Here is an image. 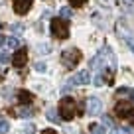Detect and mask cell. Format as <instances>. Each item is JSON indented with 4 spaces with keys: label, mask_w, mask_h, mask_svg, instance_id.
<instances>
[{
    "label": "cell",
    "mask_w": 134,
    "mask_h": 134,
    "mask_svg": "<svg viewBox=\"0 0 134 134\" xmlns=\"http://www.w3.org/2000/svg\"><path fill=\"white\" fill-rule=\"evenodd\" d=\"M79 113H81V109H79L75 99L63 97V99L59 100V116H61V120H73Z\"/></svg>",
    "instance_id": "1"
},
{
    "label": "cell",
    "mask_w": 134,
    "mask_h": 134,
    "mask_svg": "<svg viewBox=\"0 0 134 134\" xmlns=\"http://www.w3.org/2000/svg\"><path fill=\"white\" fill-rule=\"evenodd\" d=\"M81 51L77 49V47H71V49H65V51H61V63L67 67V69H75L77 65H79V61H81Z\"/></svg>",
    "instance_id": "2"
},
{
    "label": "cell",
    "mask_w": 134,
    "mask_h": 134,
    "mask_svg": "<svg viewBox=\"0 0 134 134\" xmlns=\"http://www.w3.org/2000/svg\"><path fill=\"white\" fill-rule=\"evenodd\" d=\"M51 34L55 40H67L69 38V24L61 18H53L51 20Z\"/></svg>",
    "instance_id": "3"
},
{
    "label": "cell",
    "mask_w": 134,
    "mask_h": 134,
    "mask_svg": "<svg viewBox=\"0 0 134 134\" xmlns=\"http://www.w3.org/2000/svg\"><path fill=\"white\" fill-rule=\"evenodd\" d=\"M12 63H14V67L22 69V67L28 63V49H26V47H20V49H16V53L12 55Z\"/></svg>",
    "instance_id": "4"
},
{
    "label": "cell",
    "mask_w": 134,
    "mask_h": 134,
    "mask_svg": "<svg viewBox=\"0 0 134 134\" xmlns=\"http://www.w3.org/2000/svg\"><path fill=\"white\" fill-rule=\"evenodd\" d=\"M12 2H14V12L20 14V16H24V14L30 12L34 0H12Z\"/></svg>",
    "instance_id": "5"
},
{
    "label": "cell",
    "mask_w": 134,
    "mask_h": 134,
    "mask_svg": "<svg viewBox=\"0 0 134 134\" xmlns=\"http://www.w3.org/2000/svg\"><path fill=\"white\" fill-rule=\"evenodd\" d=\"M100 110H103V103H100V99H97V97H89V99H87V113L89 114H100Z\"/></svg>",
    "instance_id": "6"
},
{
    "label": "cell",
    "mask_w": 134,
    "mask_h": 134,
    "mask_svg": "<svg viewBox=\"0 0 134 134\" xmlns=\"http://www.w3.org/2000/svg\"><path fill=\"white\" fill-rule=\"evenodd\" d=\"M89 81H91V73H89V71H79L77 75L71 77L69 83H71V85H87Z\"/></svg>",
    "instance_id": "7"
},
{
    "label": "cell",
    "mask_w": 134,
    "mask_h": 134,
    "mask_svg": "<svg viewBox=\"0 0 134 134\" xmlns=\"http://www.w3.org/2000/svg\"><path fill=\"white\" fill-rule=\"evenodd\" d=\"M130 103H116V107H114V110H116V116H126V114L130 113Z\"/></svg>",
    "instance_id": "8"
},
{
    "label": "cell",
    "mask_w": 134,
    "mask_h": 134,
    "mask_svg": "<svg viewBox=\"0 0 134 134\" xmlns=\"http://www.w3.org/2000/svg\"><path fill=\"white\" fill-rule=\"evenodd\" d=\"M18 99H20L22 105H30L34 97H32V93H28V91H20V93H18Z\"/></svg>",
    "instance_id": "9"
},
{
    "label": "cell",
    "mask_w": 134,
    "mask_h": 134,
    "mask_svg": "<svg viewBox=\"0 0 134 134\" xmlns=\"http://www.w3.org/2000/svg\"><path fill=\"white\" fill-rule=\"evenodd\" d=\"M10 113H12V114H20V116H32L34 110L32 109H12Z\"/></svg>",
    "instance_id": "10"
},
{
    "label": "cell",
    "mask_w": 134,
    "mask_h": 134,
    "mask_svg": "<svg viewBox=\"0 0 134 134\" xmlns=\"http://www.w3.org/2000/svg\"><path fill=\"white\" fill-rule=\"evenodd\" d=\"M89 130H91V134H107L105 128H103L100 124H97V122H93V124L89 126Z\"/></svg>",
    "instance_id": "11"
},
{
    "label": "cell",
    "mask_w": 134,
    "mask_h": 134,
    "mask_svg": "<svg viewBox=\"0 0 134 134\" xmlns=\"http://www.w3.org/2000/svg\"><path fill=\"white\" fill-rule=\"evenodd\" d=\"M6 46L12 47V49H18L20 47V40L18 38H6Z\"/></svg>",
    "instance_id": "12"
},
{
    "label": "cell",
    "mask_w": 134,
    "mask_h": 134,
    "mask_svg": "<svg viewBox=\"0 0 134 134\" xmlns=\"http://www.w3.org/2000/svg\"><path fill=\"white\" fill-rule=\"evenodd\" d=\"M71 14H73V12H71L69 8H67V6L59 10V16H61V20H69V18H71Z\"/></svg>",
    "instance_id": "13"
},
{
    "label": "cell",
    "mask_w": 134,
    "mask_h": 134,
    "mask_svg": "<svg viewBox=\"0 0 134 134\" xmlns=\"http://www.w3.org/2000/svg\"><path fill=\"white\" fill-rule=\"evenodd\" d=\"M122 95H128L134 99V91H130V89H116V97H122Z\"/></svg>",
    "instance_id": "14"
},
{
    "label": "cell",
    "mask_w": 134,
    "mask_h": 134,
    "mask_svg": "<svg viewBox=\"0 0 134 134\" xmlns=\"http://www.w3.org/2000/svg\"><path fill=\"white\" fill-rule=\"evenodd\" d=\"M10 130V124L4 120V118H0V134H6Z\"/></svg>",
    "instance_id": "15"
},
{
    "label": "cell",
    "mask_w": 134,
    "mask_h": 134,
    "mask_svg": "<svg viewBox=\"0 0 134 134\" xmlns=\"http://www.w3.org/2000/svg\"><path fill=\"white\" fill-rule=\"evenodd\" d=\"M47 120H51V122H61V118H57V116H55V113H53V110H47Z\"/></svg>",
    "instance_id": "16"
},
{
    "label": "cell",
    "mask_w": 134,
    "mask_h": 134,
    "mask_svg": "<svg viewBox=\"0 0 134 134\" xmlns=\"http://www.w3.org/2000/svg\"><path fill=\"white\" fill-rule=\"evenodd\" d=\"M124 40H126V43H128V47L134 51V36H128V34H126V36H124Z\"/></svg>",
    "instance_id": "17"
},
{
    "label": "cell",
    "mask_w": 134,
    "mask_h": 134,
    "mask_svg": "<svg viewBox=\"0 0 134 134\" xmlns=\"http://www.w3.org/2000/svg\"><path fill=\"white\" fill-rule=\"evenodd\" d=\"M87 0H69V4L73 6V8H79V6H83Z\"/></svg>",
    "instance_id": "18"
},
{
    "label": "cell",
    "mask_w": 134,
    "mask_h": 134,
    "mask_svg": "<svg viewBox=\"0 0 134 134\" xmlns=\"http://www.w3.org/2000/svg\"><path fill=\"white\" fill-rule=\"evenodd\" d=\"M12 32L14 34H22V32H24V26H22V24H14L12 26Z\"/></svg>",
    "instance_id": "19"
},
{
    "label": "cell",
    "mask_w": 134,
    "mask_h": 134,
    "mask_svg": "<svg viewBox=\"0 0 134 134\" xmlns=\"http://www.w3.org/2000/svg\"><path fill=\"white\" fill-rule=\"evenodd\" d=\"M10 61V55L6 53V51H2V53H0V63H8Z\"/></svg>",
    "instance_id": "20"
},
{
    "label": "cell",
    "mask_w": 134,
    "mask_h": 134,
    "mask_svg": "<svg viewBox=\"0 0 134 134\" xmlns=\"http://www.w3.org/2000/svg\"><path fill=\"white\" fill-rule=\"evenodd\" d=\"M103 122H105L107 126H114V122H113V118H110V116H103Z\"/></svg>",
    "instance_id": "21"
},
{
    "label": "cell",
    "mask_w": 134,
    "mask_h": 134,
    "mask_svg": "<svg viewBox=\"0 0 134 134\" xmlns=\"http://www.w3.org/2000/svg\"><path fill=\"white\" fill-rule=\"evenodd\" d=\"M126 118H128V120H130V124L134 126V109H130V113L126 114Z\"/></svg>",
    "instance_id": "22"
},
{
    "label": "cell",
    "mask_w": 134,
    "mask_h": 134,
    "mask_svg": "<svg viewBox=\"0 0 134 134\" xmlns=\"http://www.w3.org/2000/svg\"><path fill=\"white\" fill-rule=\"evenodd\" d=\"M43 69H46V63H36V71H43Z\"/></svg>",
    "instance_id": "23"
},
{
    "label": "cell",
    "mask_w": 134,
    "mask_h": 134,
    "mask_svg": "<svg viewBox=\"0 0 134 134\" xmlns=\"http://www.w3.org/2000/svg\"><path fill=\"white\" fill-rule=\"evenodd\" d=\"M42 134H57L53 128H46V130H42Z\"/></svg>",
    "instance_id": "24"
},
{
    "label": "cell",
    "mask_w": 134,
    "mask_h": 134,
    "mask_svg": "<svg viewBox=\"0 0 134 134\" xmlns=\"http://www.w3.org/2000/svg\"><path fill=\"white\" fill-rule=\"evenodd\" d=\"M4 43H6V38L2 36V34H0V46H4Z\"/></svg>",
    "instance_id": "25"
},
{
    "label": "cell",
    "mask_w": 134,
    "mask_h": 134,
    "mask_svg": "<svg viewBox=\"0 0 134 134\" xmlns=\"http://www.w3.org/2000/svg\"><path fill=\"white\" fill-rule=\"evenodd\" d=\"M2 77H4V73H2V71H0V81H2Z\"/></svg>",
    "instance_id": "26"
}]
</instances>
